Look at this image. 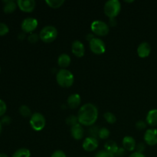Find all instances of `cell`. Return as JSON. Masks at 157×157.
Returning <instances> with one entry per match:
<instances>
[{"label": "cell", "mask_w": 157, "mask_h": 157, "mask_svg": "<svg viewBox=\"0 0 157 157\" xmlns=\"http://www.w3.org/2000/svg\"><path fill=\"white\" fill-rule=\"evenodd\" d=\"M6 110H7V106H6V102L0 99V117L5 116Z\"/></svg>", "instance_id": "29"}, {"label": "cell", "mask_w": 157, "mask_h": 157, "mask_svg": "<svg viewBox=\"0 0 157 157\" xmlns=\"http://www.w3.org/2000/svg\"><path fill=\"white\" fill-rule=\"evenodd\" d=\"M104 117L106 120V121L110 124H114L117 121L116 116L113 113H110V112H106L104 114Z\"/></svg>", "instance_id": "24"}, {"label": "cell", "mask_w": 157, "mask_h": 157, "mask_svg": "<svg viewBox=\"0 0 157 157\" xmlns=\"http://www.w3.org/2000/svg\"><path fill=\"white\" fill-rule=\"evenodd\" d=\"M91 31L98 36H105L109 33L110 28L108 25L101 20H96L91 23Z\"/></svg>", "instance_id": "6"}, {"label": "cell", "mask_w": 157, "mask_h": 157, "mask_svg": "<svg viewBox=\"0 0 157 157\" xmlns=\"http://www.w3.org/2000/svg\"><path fill=\"white\" fill-rule=\"evenodd\" d=\"M0 157H9L6 153H0Z\"/></svg>", "instance_id": "38"}, {"label": "cell", "mask_w": 157, "mask_h": 157, "mask_svg": "<svg viewBox=\"0 0 157 157\" xmlns=\"http://www.w3.org/2000/svg\"><path fill=\"white\" fill-rule=\"evenodd\" d=\"M94 157H115V155L112 154V153H109V152L106 151L105 150H100L96 153Z\"/></svg>", "instance_id": "28"}, {"label": "cell", "mask_w": 157, "mask_h": 157, "mask_svg": "<svg viewBox=\"0 0 157 157\" xmlns=\"http://www.w3.org/2000/svg\"><path fill=\"white\" fill-rule=\"evenodd\" d=\"M71 134L72 137L74 139L77 140H80L82 139L84 135V130L83 128L82 125L78 124L71 127Z\"/></svg>", "instance_id": "14"}, {"label": "cell", "mask_w": 157, "mask_h": 157, "mask_svg": "<svg viewBox=\"0 0 157 157\" xmlns=\"http://www.w3.org/2000/svg\"><path fill=\"white\" fill-rule=\"evenodd\" d=\"M136 128L139 130H143L147 128V122L144 121H139L136 124Z\"/></svg>", "instance_id": "31"}, {"label": "cell", "mask_w": 157, "mask_h": 157, "mask_svg": "<svg viewBox=\"0 0 157 157\" xmlns=\"http://www.w3.org/2000/svg\"><path fill=\"white\" fill-rule=\"evenodd\" d=\"M121 10V4L119 0H109L104 5V13L110 18H113L117 16Z\"/></svg>", "instance_id": "3"}, {"label": "cell", "mask_w": 157, "mask_h": 157, "mask_svg": "<svg viewBox=\"0 0 157 157\" xmlns=\"http://www.w3.org/2000/svg\"><path fill=\"white\" fill-rule=\"evenodd\" d=\"M45 2L49 7L52 9H58L62 6L64 3V0H46Z\"/></svg>", "instance_id": "22"}, {"label": "cell", "mask_w": 157, "mask_h": 157, "mask_svg": "<svg viewBox=\"0 0 157 157\" xmlns=\"http://www.w3.org/2000/svg\"><path fill=\"white\" fill-rule=\"evenodd\" d=\"M19 113L24 117H32V111L31 109L28 107L27 105H21L19 107Z\"/></svg>", "instance_id": "23"}, {"label": "cell", "mask_w": 157, "mask_h": 157, "mask_svg": "<svg viewBox=\"0 0 157 157\" xmlns=\"http://www.w3.org/2000/svg\"><path fill=\"white\" fill-rule=\"evenodd\" d=\"M5 5L3 6V11H4L5 13L6 14H10L12 13L16 9L17 6V2L12 1V0H8V1H4Z\"/></svg>", "instance_id": "20"}, {"label": "cell", "mask_w": 157, "mask_h": 157, "mask_svg": "<svg viewBox=\"0 0 157 157\" xmlns=\"http://www.w3.org/2000/svg\"><path fill=\"white\" fill-rule=\"evenodd\" d=\"M0 72H1V67H0Z\"/></svg>", "instance_id": "40"}, {"label": "cell", "mask_w": 157, "mask_h": 157, "mask_svg": "<svg viewBox=\"0 0 157 157\" xmlns=\"http://www.w3.org/2000/svg\"><path fill=\"white\" fill-rule=\"evenodd\" d=\"M89 134L91 136V137L96 138L97 136H98V132H99V130H98V127H92L91 128L89 129Z\"/></svg>", "instance_id": "32"}, {"label": "cell", "mask_w": 157, "mask_h": 157, "mask_svg": "<svg viewBox=\"0 0 157 157\" xmlns=\"http://www.w3.org/2000/svg\"><path fill=\"white\" fill-rule=\"evenodd\" d=\"M136 147L138 153H143V152H144V150H145V146H144V144H142V143H141V144H137V146H136Z\"/></svg>", "instance_id": "35"}, {"label": "cell", "mask_w": 157, "mask_h": 157, "mask_svg": "<svg viewBox=\"0 0 157 157\" xmlns=\"http://www.w3.org/2000/svg\"><path fill=\"white\" fill-rule=\"evenodd\" d=\"M66 123H67V125L71 126V127H73V126L78 124L79 122H78V117L75 116V115H71V116H69L66 119Z\"/></svg>", "instance_id": "26"}, {"label": "cell", "mask_w": 157, "mask_h": 157, "mask_svg": "<svg viewBox=\"0 0 157 157\" xmlns=\"http://www.w3.org/2000/svg\"><path fill=\"white\" fill-rule=\"evenodd\" d=\"M9 32V28L6 23L0 22V36L7 35Z\"/></svg>", "instance_id": "27"}, {"label": "cell", "mask_w": 157, "mask_h": 157, "mask_svg": "<svg viewBox=\"0 0 157 157\" xmlns=\"http://www.w3.org/2000/svg\"><path fill=\"white\" fill-rule=\"evenodd\" d=\"M89 46L90 51L96 55H102L106 51L105 43L101 38H94L89 41Z\"/></svg>", "instance_id": "7"}, {"label": "cell", "mask_w": 157, "mask_h": 157, "mask_svg": "<svg viewBox=\"0 0 157 157\" xmlns=\"http://www.w3.org/2000/svg\"><path fill=\"white\" fill-rule=\"evenodd\" d=\"M0 121H1L2 125H9L11 123V121H12V120H11L9 116H3L2 117V119Z\"/></svg>", "instance_id": "34"}, {"label": "cell", "mask_w": 157, "mask_h": 157, "mask_svg": "<svg viewBox=\"0 0 157 157\" xmlns=\"http://www.w3.org/2000/svg\"><path fill=\"white\" fill-rule=\"evenodd\" d=\"M104 149H105L106 151L109 152L113 155H116L118 150H119V147H118L116 142H114L113 140H108L104 144Z\"/></svg>", "instance_id": "19"}, {"label": "cell", "mask_w": 157, "mask_h": 157, "mask_svg": "<svg viewBox=\"0 0 157 157\" xmlns=\"http://www.w3.org/2000/svg\"><path fill=\"white\" fill-rule=\"evenodd\" d=\"M129 157H147L144 153H138V152H135V153H131V154L129 156Z\"/></svg>", "instance_id": "37"}, {"label": "cell", "mask_w": 157, "mask_h": 157, "mask_svg": "<svg viewBox=\"0 0 157 157\" xmlns=\"http://www.w3.org/2000/svg\"><path fill=\"white\" fill-rule=\"evenodd\" d=\"M30 125L35 131H41L45 127L46 121L44 115L41 113H35L30 118Z\"/></svg>", "instance_id": "5"}, {"label": "cell", "mask_w": 157, "mask_h": 157, "mask_svg": "<svg viewBox=\"0 0 157 157\" xmlns=\"http://www.w3.org/2000/svg\"><path fill=\"white\" fill-rule=\"evenodd\" d=\"M40 38L39 35L38 34H35V33H31L30 35L28 37V40L29 41H30L31 43H36L37 41H38V39Z\"/></svg>", "instance_id": "30"}, {"label": "cell", "mask_w": 157, "mask_h": 157, "mask_svg": "<svg viewBox=\"0 0 157 157\" xmlns=\"http://www.w3.org/2000/svg\"><path fill=\"white\" fill-rule=\"evenodd\" d=\"M144 141L149 146H155L157 144V130L154 128L148 129L144 134Z\"/></svg>", "instance_id": "10"}, {"label": "cell", "mask_w": 157, "mask_h": 157, "mask_svg": "<svg viewBox=\"0 0 157 157\" xmlns=\"http://www.w3.org/2000/svg\"><path fill=\"white\" fill-rule=\"evenodd\" d=\"M40 39L44 43H51L58 37V30L55 26H44L39 33Z\"/></svg>", "instance_id": "4"}, {"label": "cell", "mask_w": 157, "mask_h": 157, "mask_svg": "<svg viewBox=\"0 0 157 157\" xmlns=\"http://www.w3.org/2000/svg\"><path fill=\"white\" fill-rule=\"evenodd\" d=\"M98 141L96 138L88 136L85 138L82 144V147L85 151L93 152L98 147Z\"/></svg>", "instance_id": "11"}, {"label": "cell", "mask_w": 157, "mask_h": 157, "mask_svg": "<svg viewBox=\"0 0 157 157\" xmlns=\"http://www.w3.org/2000/svg\"><path fill=\"white\" fill-rule=\"evenodd\" d=\"M71 52L78 58L83 57L85 54V48L84 44L79 40L74 41L71 45Z\"/></svg>", "instance_id": "12"}, {"label": "cell", "mask_w": 157, "mask_h": 157, "mask_svg": "<svg viewBox=\"0 0 157 157\" xmlns=\"http://www.w3.org/2000/svg\"><path fill=\"white\" fill-rule=\"evenodd\" d=\"M58 84L62 87H70L73 85L75 81L74 75L67 69H61L56 75Z\"/></svg>", "instance_id": "2"}, {"label": "cell", "mask_w": 157, "mask_h": 157, "mask_svg": "<svg viewBox=\"0 0 157 157\" xmlns=\"http://www.w3.org/2000/svg\"><path fill=\"white\" fill-rule=\"evenodd\" d=\"M38 20L36 18H32V17L26 18L21 22V30L25 33H32L38 27Z\"/></svg>", "instance_id": "8"}, {"label": "cell", "mask_w": 157, "mask_h": 157, "mask_svg": "<svg viewBox=\"0 0 157 157\" xmlns=\"http://www.w3.org/2000/svg\"><path fill=\"white\" fill-rule=\"evenodd\" d=\"M16 2L18 7L25 12H33L36 6L35 0H18Z\"/></svg>", "instance_id": "9"}, {"label": "cell", "mask_w": 157, "mask_h": 157, "mask_svg": "<svg viewBox=\"0 0 157 157\" xmlns=\"http://www.w3.org/2000/svg\"><path fill=\"white\" fill-rule=\"evenodd\" d=\"M147 123L152 127L157 126V109H153L147 115Z\"/></svg>", "instance_id": "18"}, {"label": "cell", "mask_w": 157, "mask_h": 157, "mask_svg": "<svg viewBox=\"0 0 157 157\" xmlns=\"http://www.w3.org/2000/svg\"><path fill=\"white\" fill-rule=\"evenodd\" d=\"M110 131L106 127H102V128L99 129V132H98V136L102 140H106L110 136Z\"/></svg>", "instance_id": "25"}, {"label": "cell", "mask_w": 157, "mask_h": 157, "mask_svg": "<svg viewBox=\"0 0 157 157\" xmlns=\"http://www.w3.org/2000/svg\"><path fill=\"white\" fill-rule=\"evenodd\" d=\"M31 152L29 149L20 148L17 150L12 155V157H30Z\"/></svg>", "instance_id": "21"}, {"label": "cell", "mask_w": 157, "mask_h": 157, "mask_svg": "<svg viewBox=\"0 0 157 157\" xmlns=\"http://www.w3.org/2000/svg\"><path fill=\"white\" fill-rule=\"evenodd\" d=\"M67 105L70 108L76 109L80 106L81 102V96L78 94H71L67 98Z\"/></svg>", "instance_id": "16"}, {"label": "cell", "mask_w": 157, "mask_h": 157, "mask_svg": "<svg viewBox=\"0 0 157 157\" xmlns=\"http://www.w3.org/2000/svg\"><path fill=\"white\" fill-rule=\"evenodd\" d=\"M151 52V46L147 41L142 42L137 48V54L140 58H147Z\"/></svg>", "instance_id": "13"}, {"label": "cell", "mask_w": 157, "mask_h": 157, "mask_svg": "<svg viewBox=\"0 0 157 157\" xmlns=\"http://www.w3.org/2000/svg\"><path fill=\"white\" fill-rule=\"evenodd\" d=\"M2 124L1 121H0V134L2 133Z\"/></svg>", "instance_id": "39"}, {"label": "cell", "mask_w": 157, "mask_h": 157, "mask_svg": "<svg viewBox=\"0 0 157 157\" xmlns=\"http://www.w3.org/2000/svg\"><path fill=\"white\" fill-rule=\"evenodd\" d=\"M51 157H67V156H66L65 153L64 151L58 150L54 152Z\"/></svg>", "instance_id": "33"}, {"label": "cell", "mask_w": 157, "mask_h": 157, "mask_svg": "<svg viewBox=\"0 0 157 157\" xmlns=\"http://www.w3.org/2000/svg\"><path fill=\"white\" fill-rule=\"evenodd\" d=\"M78 122L84 126H92L98 118V107L91 103H87L81 106L78 111Z\"/></svg>", "instance_id": "1"}, {"label": "cell", "mask_w": 157, "mask_h": 157, "mask_svg": "<svg viewBox=\"0 0 157 157\" xmlns=\"http://www.w3.org/2000/svg\"><path fill=\"white\" fill-rule=\"evenodd\" d=\"M136 140L130 136H127L123 139V148L127 151H133L136 149Z\"/></svg>", "instance_id": "15"}, {"label": "cell", "mask_w": 157, "mask_h": 157, "mask_svg": "<svg viewBox=\"0 0 157 157\" xmlns=\"http://www.w3.org/2000/svg\"><path fill=\"white\" fill-rule=\"evenodd\" d=\"M126 153V150H124V148H119V150H118L117 153H116V156H124V155H125Z\"/></svg>", "instance_id": "36"}, {"label": "cell", "mask_w": 157, "mask_h": 157, "mask_svg": "<svg viewBox=\"0 0 157 157\" xmlns=\"http://www.w3.org/2000/svg\"><path fill=\"white\" fill-rule=\"evenodd\" d=\"M71 57L67 54H61L59 55L58 58V64L59 67H62V69H65L66 67H68L71 64Z\"/></svg>", "instance_id": "17"}]
</instances>
